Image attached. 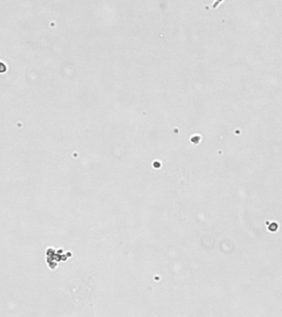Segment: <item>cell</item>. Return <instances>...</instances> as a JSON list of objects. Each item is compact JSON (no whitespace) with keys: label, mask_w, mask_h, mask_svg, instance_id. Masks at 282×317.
Here are the masks:
<instances>
[{"label":"cell","mask_w":282,"mask_h":317,"mask_svg":"<svg viewBox=\"0 0 282 317\" xmlns=\"http://www.w3.org/2000/svg\"><path fill=\"white\" fill-rule=\"evenodd\" d=\"M6 70H7V67H6V65H5L3 63L0 62V73H4Z\"/></svg>","instance_id":"6da1fadb"}]
</instances>
